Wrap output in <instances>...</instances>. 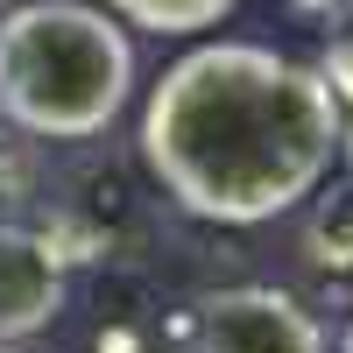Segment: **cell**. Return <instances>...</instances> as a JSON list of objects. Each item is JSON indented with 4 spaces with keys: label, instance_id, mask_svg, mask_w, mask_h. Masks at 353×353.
Masks as SVG:
<instances>
[{
    "label": "cell",
    "instance_id": "cell-1",
    "mask_svg": "<svg viewBox=\"0 0 353 353\" xmlns=\"http://www.w3.org/2000/svg\"><path fill=\"white\" fill-rule=\"evenodd\" d=\"M346 149V113L318 64L269 43H198L149 85L141 163L176 212L205 226H269L297 212Z\"/></svg>",
    "mask_w": 353,
    "mask_h": 353
},
{
    "label": "cell",
    "instance_id": "cell-2",
    "mask_svg": "<svg viewBox=\"0 0 353 353\" xmlns=\"http://www.w3.org/2000/svg\"><path fill=\"white\" fill-rule=\"evenodd\" d=\"M134 92V43L92 0H21L0 14V113L36 141H92Z\"/></svg>",
    "mask_w": 353,
    "mask_h": 353
},
{
    "label": "cell",
    "instance_id": "cell-3",
    "mask_svg": "<svg viewBox=\"0 0 353 353\" xmlns=\"http://www.w3.org/2000/svg\"><path fill=\"white\" fill-rule=\"evenodd\" d=\"M191 353H332L325 325L276 283L212 290L191 311Z\"/></svg>",
    "mask_w": 353,
    "mask_h": 353
},
{
    "label": "cell",
    "instance_id": "cell-4",
    "mask_svg": "<svg viewBox=\"0 0 353 353\" xmlns=\"http://www.w3.org/2000/svg\"><path fill=\"white\" fill-rule=\"evenodd\" d=\"M57 311H64V254L43 233L0 219V346L57 325Z\"/></svg>",
    "mask_w": 353,
    "mask_h": 353
},
{
    "label": "cell",
    "instance_id": "cell-5",
    "mask_svg": "<svg viewBox=\"0 0 353 353\" xmlns=\"http://www.w3.org/2000/svg\"><path fill=\"white\" fill-rule=\"evenodd\" d=\"M113 21L149 28V36H198V28H219L241 0H92Z\"/></svg>",
    "mask_w": 353,
    "mask_h": 353
},
{
    "label": "cell",
    "instance_id": "cell-6",
    "mask_svg": "<svg viewBox=\"0 0 353 353\" xmlns=\"http://www.w3.org/2000/svg\"><path fill=\"white\" fill-rule=\"evenodd\" d=\"M318 78L332 85L339 113H353V0L325 14V43H318Z\"/></svg>",
    "mask_w": 353,
    "mask_h": 353
},
{
    "label": "cell",
    "instance_id": "cell-7",
    "mask_svg": "<svg viewBox=\"0 0 353 353\" xmlns=\"http://www.w3.org/2000/svg\"><path fill=\"white\" fill-rule=\"evenodd\" d=\"M339 353H353V325H346V339H339Z\"/></svg>",
    "mask_w": 353,
    "mask_h": 353
},
{
    "label": "cell",
    "instance_id": "cell-8",
    "mask_svg": "<svg viewBox=\"0 0 353 353\" xmlns=\"http://www.w3.org/2000/svg\"><path fill=\"white\" fill-rule=\"evenodd\" d=\"M0 353H21V346H0Z\"/></svg>",
    "mask_w": 353,
    "mask_h": 353
}]
</instances>
